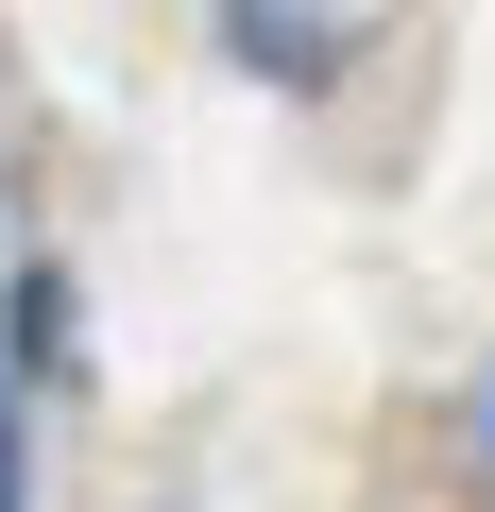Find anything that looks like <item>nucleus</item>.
<instances>
[{"label":"nucleus","mask_w":495,"mask_h":512,"mask_svg":"<svg viewBox=\"0 0 495 512\" xmlns=\"http://www.w3.org/2000/svg\"><path fill=\"white\" fill-rule=\"evenodd\" d=\"M222 18H239V52H257L274 86H308V69L342 52V18H325V0H222Z\"/></svg>","instance_id":"f257e3e1"},{"label":"nucleus","mask_w":495,"mask_h":512,"mask_svg":"<svg viewBox=\"0 0 495 512\" xmlns=\"http://www.w3.org/2000/svg\"><path fill=\"white\" fill-rule=\"evenodd\" d=\"M0 512H18V376H0Z\"/></svg>","instance_id":"f03ea898"},{"label":"nucleus","mask_w":495,"mask_h":512,"mask_svg":"<svg viewBox=\"0 0 495 512\" xmlns=\"http://www.w3.org/2000/svg\"><path fill=\"white\" fill-rule=\"evenodd\" d=\"M478 461H495V376H478Z\"/></svg>","instance_id":"7ed1b4c3"}]
</instances>
